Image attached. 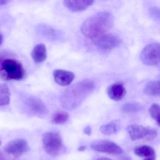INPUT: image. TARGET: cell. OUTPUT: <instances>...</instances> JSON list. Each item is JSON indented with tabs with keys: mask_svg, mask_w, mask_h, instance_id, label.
Wrapping results in <instances>:
<instances>
[{
	"mask_svg": "<svg viewBox=\"0 0 160 160\" xmlns=\"http://www.w3.org/2000/svg\"><path fill=\"white\" fill-rule=\"evenodd\" d=\"M114 24V18L108 12L97 13L88 18L83 23L81 31L83 35L93 39L106 33Z\"/></svg>",
	"mask_w": 160,
	"mask_h": 160,
	"instance_id": "obj_1",
	"label": "cell"
},
{
	"mask_svg": "<svg viewBox=\"0 0 160 160\" xmlns=\"http://www.w3.org/2000/svg\"><path fill=\"white\" fill-rule=\"evenodd\" d=\"M94 85L92 81L85 80L76 84L67 90L64 98L68 102V106L74 108L82 101V100L92 92Z\"/></svg>",
	"mask_w": 160,
	"mask_h": 160,
	"instance_id": "obj_2",
	"label": "cell"
},
{
	"mask_svg": "<svg viewBox=\"0 0 160 160\" xmlns=\"http://www.w3.org/2000/svg\"><path fill=\"white\" fill-rule=\"evenodd\" d=\"M26 73L22 63L15 59H5L0 69V78L4 81L21 80Z\"/></svg>",
	"mask_w": 160,
	"mask_h": 160,
	"instance_id": "obj_3",
	"label": "cell"
},
{
	"mask_svg": "<svg viewBox=\"0 0 160 160\" xmlns=\"http://www.w3.org/2000/svg\"><path fill=\"white\" fill-rule=\"evenodd\" d=\"M42 142L46 152L51 156L58 155L62 149V138L57 132H49L45 133Z\"/></svg>",
	"mask_w": 160,
	"mask_h": 160,
	"instance_id": "obj_4",
	"label": "cell"
},
{
	"mask_svg": "<svg viewBox=\"0 0 160 160\" xmlns=\"http://www.w3.org/2000/svg\"><path fill=\"white\" fill-rule=\"evenodd\" d=\"M127 132L130 138L133 141L147 138L148 140H152L157 136V130L150 127H146L138 124H132L127 127Z\"/></svg>",
	"mask_w": 160,
	"mask_h": 160,
	"instance_id": "obj_5",
	"label": "cell"
},
{
	"mask_svg": "<svg viewBox=\"0 0 160 160\" xmlns=\"http://www.w3.org/2000/svg\"><path fill=\"white\" fill-rule=\"evenodd\" d=\"M160 44L152 43L145 47L140 54V59L143 63L154 66L160 62Z\"/></svg>",
	"mask_w": 160,
	"mask_h": 160,
	"instance_id": "obj_6",
	"label": "cell"
},
{
	"mask_svg": "<svg viewBox=\"0 0 160 160\" xmlns=\"http://www.w3.org/2000/svg\"><path fill=\"white\" fill-rule=\"evenodd\" d=\"M91 148L95 151L115 155H118L123 152L122 148L118 144L105 139L93 142L91 145Z\"/></svg>",
	"mask_w": 160,
	"mask_h": 160,
	"instance_id": "obj_7",
	"label": "cell"
},
{
	"mask_svg": "<svg viewBox=\"0 0 160 160\" xmlns=\"http://www.w3.org/2000/svg\"><path fill=\"white\" fill-rule=\"evenodd\" d=\"M30 149L27 140L22 138L14 139L8 142L4 147V150L9 154L18 157L28 152Z\"/></svg>",
	"mask_w": 160,
	"mask_h": 160,
	"instance_id": "obj_8",
	"label": "cell"
},
{
	"mask_svg": "<svg viewBox=\"0 0 160 160\" xmlns=\"http://www.w3.org/2000/svg\"><path fill=\"white\" fill-rule=\"evenodd\" d=\"M93 43L100 48L103 49H111L119 45L121 41L115 35L104 34L92 39Z\"/></svg>",
	"mask_w": 160,
	"mask_h": 160,
	"instance_id": "obj_9",
	"label": "cell"
},
{
	"mask_svg": "<svg viewBox=\"0 0 160 160\" xmlns=\"http://www.w3.org/2000/svg\"><path fill=\"white\" fill-rule=\"evenodd\" d=\"M53 76L56 83L61 86H68L75 77L72 72L61 69L55 70L53 72Z\"/></svg>",
	"mask_w": 160,
	"mask_h": 160,
	"instance_id": "obj_10",
	"label": "cell"
},
{
	"mask_svg": "<svg viewBox=\"0 0 160 160\" xmlns=\"http://www.w3.org/2000/svg\"><path fill=\"white\" fill-rule=\"evenodd\" d=\"M107 92L110 99L118 102L124 98L126 94V91L122 83L117 82L109 86Z\"/></svg>",
	"mask_w": 160,
	"mask_h": 160,
	"instance_id": "obj_11",
	"label": "cell"
},
{
	"mask_svg": "<svg viewBox=\"0 0 160 160\" xmlns=\"http://www.w3.org/2000/svg\"><path fill=\"white\" fill-rule=\"evenodd\" d=\"M27 104L30 110L35 115H45L48 113L47 108L40 99L31 97L27 100Z\"/></svg>",
	"mask_w": 160,
	"mask_h": 160,
	"instance_id": "obj_12",
	"label": "cell"
},
{
	"mask_svg": "<svg viewBox=\"0 0 160 160\" xmlns=\"http://www.w3.org/2000/svg\"><path fill=\"white\" fill-rule=\"evenodd\" d=\"M94 1L91 0L79 1H64V5L70 11L81 12L86 10L88 7L93 4Z\"/></svg>",
	"mask_w": 160,
	"mask_h": 160,
	"instance_id": "obj_13",
	"label": "cell"
},
{
	"mask_svg": "<svg viewBox=\"0 0 160 160\" xmlns=\"http://www.w3.org/2000/svg\"><path fill=\"white\" fill-rule=\"evenodd\" d=\"M134 152L136 155L144 158L143 160H156V155L153 148L148 145H142L135 148Z\"/></svg>",
	"mask_w": 160,
	"mask_h": 160,
	"instance_id": "obj_14",
	"label": "cell"
},
{
	"mask_svg": "<svg viewBox=\"0 0 160 160\" xmlns=\"http://www.w3.org/2000/svg\"><path fill=\"white\" fill-rule=\"evenodd\" d=\"M31 56L35 63H40L45 61L47 57L45 45L44 44L36 45L32 51Z\"/></svg>",
	"mask_w": 160,
	"mask_h": 160,
	"instance_id": "obj_15",
	"label": "cell"
},
{
	"mask_svg": "<svg viewBox=\"0 0 160 160\" xmlns=\"http://www.w3.org/2000/svg\"><path fill=\"white\" fill-rule=\"evenodd\" d=\"M121 123L119 120H114L107 124L102 125L100 132L105 135L109 136L115 134L120 129Z\"/></svg>",
	"mask_w": 160,
	"mask_h": 160,
	"instance_id": "obj_16",
	"label": "cell"
},
{
	"mask_svg": "<svg viewBox=\"0 0 160 160\" xmlns=\"http://www.w3.org/2000/svg\"><path fill=\"white\" fill-rule=\"evenodd\" d=\"M145 94L151 96H160V81H151L148 83L144 88Z\"/></svg>",
	"mask_w": 160,
	"mask_h": 160,
	"instance_id": "obj_17",
	"label": "cell"
},
{
	"mask_svg": "<svg viewBox=\"0 0 160 160\" xmlns=\"http://www.w3.org/2000/svg\"><path fill=\"white\" fill-rule=\"evenodd\" d=\"M11 100V92L6 84H0V106L9 104Z\"/></svg>",
	"mask_w": 160,
	"mask_h": 160,
	"instance_id": "obj_18",
	"label": "cell"
},
{
	"mask_svg": "<svg viewBox=\"0 0 160 160\" xmlns=\"http://www.w3.org/2000/svg\"><path fill=\"white\" fill-rule=\"evenodd\" d=\"M69 115L68 112L64 111H58L53 115L52 121L56 124H62L65 123L69 119Z\"/></svg>",
	"mask_w": 160,
	"mask_h": 160,
	"instance_id": "obj_19",
	"label": "cell"
},
{
	"mask_svg": "<svg viewBox=\"0 0 160 160\" xmlns=\"http://www.w3.org/2000/svg\"><path fill=\"white\" fill-rule=\"evenodd\" d=\"M160 106L156 103L152 105L149 109L151 117L157 122L158 126H160Z\"/></svg>",
	"mask_w": 160,
	"mask_h": 160,
	"instance_id": "obj_20",
	"label": "cell"
},
{
	"mask_svg": "<svg viewBox=\"0 0 160 160\" xmlns=\"http://www.w3.org/2000/svg\"><path fill=\"white\" fill-rule=\"evenodd\" d=\"M141 109V106L136 103H127L122 107V110L126 113L138 112Z\"/></svg>",
	"mask_w": 160,
	"mask_h": 160,
	"instance_id": "obj_21",
	"label": "cell"
},
{
	"mask_svg": "<svg viewBox=\"0 0 160 160\" xmlns=\"http://www.w3.org/2000/svg\"><path fill=\"white\" fill-rule=\"evenodd\" d=\"M83 132L85 134L88 136H90L91 135L92 133V128L90 126H87V127L84 128Z\"/></svg>",
	"mask_w": 160,
	"mask_h": 160,
	"instance_id": "obj_22",
	"label": "cell"
},
{
	"mask_svg": "<svg viewBox=\"0 0 160 160\" xmlns=\"http://www.w3.org/2000/svg\"><path fill=\"white\" fill-rule=\"evenodd\" d=\"M87 147L85 146H81L78 148V151L79 152H83L86 149Z\"/></svg>",
	"mask_w": 160,
	"mask_h": 160,
	"instance_id": "obj_23",
	"label": "cell"
},
{
	"mask_svg": "<svg viewBox=\"0 0 160 160\" xmlns=\"http://www.w3.org/2000/svg\"><path fill=\"white\" fill-rule=\"evenodd\" d=\"M9 2V1L6 0H0V6L5 5Z\"/></svg>",
	"mask_w": 160,
	"mask_h": 160,
	"instance_id": "obj_24",
	"label": "cell"
},
{
	"mask_svg": "<svg viewBox=\"0 0 160 160\" xmlns=\"http://www.w3.org/2000/svg\"><path fill=\"white\" fill-rule=\"evenodd\" d=\"M121 160H132L129 156H123L121 158Z\"/></svg>",
	"mask_w": 160,
	"mask_h": 160,
	"instance_id": "obj_25",
	"label": "cell"
},
{
	"mask_svg": "<svg viewBox=\"0 0 160 160\" xmlns=\"http://www.w3.org/2000/svg\"><path fill=\"white\" fill-rule=\"evenodd\" d=\"M96 160H112L110 158H106V157H102V158H98Z\"/></svg>",
	"mask_w": 160,
	"mask_h": 160,
	"instance_id": "obj_26",
	"label": "cell"
},
{
	"mask_svg": "<svg viewBox=\"0 0 160 160\" xmlns=\"http://www.w3.org/2000/svg\"><path fill=\"white\" fill-rule=\"evenodd\" d=\"M2 41H3V36H2V34L0 32V46L1 45Z\"/></svg>",
	"mask_w": 160,
	"mask_h": 160,
	"instance_id": "obj_27",
	"label": "cell"
},
{
	"mask_svg": "<svg viewBox=\"0 0 160 160\" xmlns=\"http://www.w3.org/2000/svg\"><path fill=\"white\" fill-rule=\"evenodd\" d=\"M4 60L3 58H2V57L0 56V69L1 68L2 65V62H3Z\"/></svg>",
	"mask_w": 160,
	"mask_h": 160,
	"instance_id": "obj_28",
	"label": "cell"
},
{
	"mask_svg": "<svg viewBox=\"0 0 160 160\" xmlns=\"http://www.w3.org/2000/svg\"><path fill=\"white\" fill-rule=\"evenodd\" d=\"M0 160H3V159H2V156H1V155H0Z\"/></svg>",
	"mask_w": 160,
	"mask_h": 160,
	"instance_id": "obj_29",
	"label": "cell"
},
{
	"mask_svg": "<svg viewBox=\"0 0 160 160\" xmlns=\"http://www.w3.org/2000/svg\"><path fill=\"white\" fill-rule=\"evenodd\" d=\"M1 141H0V145H1Z\"/></svg>",
	"mask_w": 160,
	"mask_h": 160,
	"instance_id": "obj_30",
	"label": "cell"
}]
</instances>
